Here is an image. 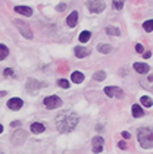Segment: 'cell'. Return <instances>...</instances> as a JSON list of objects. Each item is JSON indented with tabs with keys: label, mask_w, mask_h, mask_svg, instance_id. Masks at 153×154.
I'll return each instance as SVG.
<instances>
[{
	"label": "cell",
	"mask_w": 153,
	"mask_h": 154,
	"mask_svg": "<svg viewBox=\"0 0 153 154\" xmlns=\"http://www.w3.org/2000/svg\"><path fill=\"white\" fill-rule=\"evenodd\" d=\"M78 115L75 113V112H72V110H63L62 113H59L58 116H56V120H55V123H56V128L60 134H69L72 131L77 128V125H78Z\"/></svg>",
	"instance_id": "obj_1"
},
{
	"label": "cell",
	"mask_w": 153,
	"mask_h": 154,
	"mask_svg": "<svg viewBox=\"0 0 153 154\" xmlns=\"http://www.w3.org/2000/svg\"><path fill=\"white\" fill-rule=\"evenodd\" d=\"M137 138L143 148H153V129L140 128L137 132Z\"/></svg>",
	"instance_id": "obj_2"
},
{
	"label": "cell",
	"mask_w": 153,
	"mask_h": 154,
	"mask_svg": "<svg viewBox=\"0 0 153 154\" xmlns=\"http://www.w3.org/2000/svg\"><path fill=\"white\" fill-rule=\"evenodd\" d=\"M13 24H15V26L19 29V32H21L25 38H28V40L33 38V31H31V28L28 26L27 22H24V21H21V19H15Z\"/></svg>",
	"instance_id": "obj_3"
},
{
	"label": "cell",
	"mask_w": 153,
	"mask_h": 154,
	"mask_svg": "<svg viewBox=\"0 0 153 154\" xmlns=\"http://www.w3.org/2000/svg\"><path fill=\"white\" fill-rule=\"evenodd\" d=\"M87 6L91 13H102L105 11V2L103 0H88Z\"/></svg>",
	"instance_id": "obj_4"
},
{
	"label": "cell",
	"mask_w": 153,
	"mask_h": 154,
	"mask_svg": "<svg viewBox=\"0 0 153 154\" xmlns=\"http://www.w3.org/2000/svg\"><path fill=\"white\" fill-rule=\"evenodd\" d=\"M43 103H44V106H46L47 109H50V110L58 109V107L62 106V100H60V97H58V95H49V97L44 98Z\"/></svg>",
	"instance_id": "obj_5"
},
{
	"label": "cell",
	"mask_w": 153,
	"mask_h": 154,
	"mask_svg": "<svg viewBox=\"0 0 153 154\" xmlns=\"http://www.w3.org/2000/svg\"><path fill=\"white\" fill-rule=\"evenodd\" d=\"M43 87H46V82H40V81H37L35 78H28V81H27V90H28L31 94H35L37 90H40V88H43Z\"/></svg>",
	"instance_id": "obj_6"
},
{
	"label": "cell",
	"mask_w": 153,
	"mask_h": 154,
	"mask_svg": "<svg viewBox=\"0 0 153 154\" xmlns=\"http://www.w3.org/2000/svg\"><path fill=\"white\" fill-rule=\"evenodd\" d=\"M27 140V132L24 129H16L12 135V144L13 145H22Z\"/></svg>",
	"instance_id": "obj_7"
},
{
	"label": "cell",
	"mask_w": 153,
	"mask_h": 154,
	"mask_svg": "<svg viewBox=\"0 0 153 154\" xmlns=\"http://www.w3.org/2000/svg\"><path fill=\"white\" fill-rule=\"evenodd\" d=\"M105 94L107 97H115V98H122L124 97V91L119 87H106Z\"/></svg>",
	"instance_id": "obj_8"
},
{
	"label": "cell",
	"mask_w": 153,
	"mask_h": 154,
	"mask_svg": "<svg viewBox=\"0 0 153 154\" xmlns=\"http://www.w3.org/2000/svg\"><path fill=\"white\" fill-rule=\"evenodd\" d=\"M93 153L96 154H99V153H102L103 151V138L102 137H94L93 138Z\"/></svg>",
	"instance_id": "obj_9"
},
{
	"label": "cell",
	"mask_w": 153,
	"mask_h": 154,
	"mask_svg": "<svg viewBox=\"0 0 153 154\" xmlns=\"http://www.w3.org/2000/svg\"><path fill=\"white\" fill-rule=\"evenodd\" d=\"M22 104H24V101L21 98H18V97H13V98H11V100L8 101V107H9L11 110H13V112L19 110V109L22 107Z\"/></svg>",
	"instance_id": "obj_10"
},
{
	"label": "cell",
	"mask_w": 153,
	"mask_h": 154,
	"mask_svg": "<svg viewBox=\"0 0 153 154\" xmlns=\"http://www.w3.org/2000/svg\"><path fill=\"white\" fill-rule=\"evenodd\" d=\"M77 24H78V12L74 11V12H71L69 16L66 18V25L71 26V28H74V26H77Z\"/></svg>",
	"instance_id": "obj_11"
},
{
	"label": "cell",
	"mask_w": 153,
	"mask_h": 154,
	"mask_svg": "<svg viewBox=\"0 0 153 154\" xmlns=\"http://www.w3.org/2000/svg\"><path fill=\"white\" fill-rule=\"evenodd\" d=\"M74 53H75V56H77L78 59H82V57H85L87 54H90L88 48L81 47V46H77V47H75V50H74Z\"/></svg>",
	"instance_id": "obj_12"
},
{
	"label": "cell",
	"mask_w": 153,
	"mask_h": 154,
	"mask_svg": "<svg viewBox=\"0 0 153 154\" xmlns=\"http://www.w3.org/2000/svg\"><path fill=\"white\" fill-rule=\"evenodd\" d=\"M15 12L21 13L24 16H31V15H33V9L28 8V6H16V8H15Z\"/></svg>",
	"instance_id": "obj_13"
},
{
	"label": "cell",
	"mask_w": 153,
	"mask_h": 154,
	"mask_svg": "<svg viewBox=\"0 0 153 154\" xmlns=\"http://www.w3.org/2000/svg\"><path fill=\"white\" fill-rule=\"evenodd\" d=\"M132 66H134V71L139 72V73H147V72H149V65H146V63L137 62V63H134Z\"/></svg>",
	"instance_id": "obj_14"
},
{
	"label": "cell",
	"mask_w": 153,
	"mask_h": 154,
	"mask_svg": "<svg viewBox=\"0 0 153 154\" xmlns=\"http://www.w3.org/2000/svg\"><path fill=\"white\" fill-rule=\"evenodd\" d=\"M44 129H46V126L43 123H40V122L31 123V132L33 134H41V132H44Z\"/></svg>",
	"instance_id": "obj_15"
},
{
	"label": "cell",
	"mask_w": 153,
	"mask_h": 154,
	"mask_svg": "<svg viewBox=\"0 0 153 154\" xmlns=\"http://www.w3.org/2000/svg\"><path fill=\"white\" fill-rule=\"evenodd\" d=\"M71 79H72V82L75 84H81L84 81V75H82L81 72H72V75H71Z\"/></svg>",
	"instance_id": "obj_16"
},
{
	"label": "cell",
	"mask_w": 153,
	"mask_h": 154,
	"mask_svg": "<svg viewBox=\"0 0 153 154\" xmlns=\"http://www.w3.org/2000/svg\"><path fill=\"white\" fill-rule=\"evenodd\" d=\"M131 112H132V116H134V118H141V116L144 115L143 109H141L139 104H134V106L131 107Z\"/></svg>",
	"instance_id": "obj_17"
},
{
	"label": "cell",
	"mask_w": 153,
	"mask_h": 154,
	"mask_svg": "<svg viewBox=\"0 0 153 154\" xmlns=\"http://www.w3.org/2000/svg\"><path fill=\"white\" fill-rule=\"evenodd\" d=\"M106 34H109V35H115V37H119L121 35V29L116 28V26H106Z\"/></svg>",
	"instance_id": "obj_18"
},
{
	"label": "cell",
	"mask_w": 153,
	"mask_h": 154,
	"mask_svg": "<svg viewBox=\"0 0 153 154\" xmlns=\"http://www.w3.org/2000/svg\"><path fill=\"white\" fill-rule=\"evenodd\" d=\"M97 50H99L102 54H107V53L112 51V46H110V44H100V46H97Z\"/></svg>",
	"instance_id": "obj_19"
},
{
	"label": "cell",
	"mask_w": 153,
	"mask_h": 154,
	"mask_svg": "<svg viewBox=\"0 0 153 154\" xmlns=\"http://www.w3.org/2000/svg\"><path fill=\"white\" fill-rule=\"evenodd\" d=\"M9 54V48L6 47L5 44H0V60H5Z\"/></svg>",
	"instance_id": "obj_20"
},
{
	"label": "cell",
	"mask_w": 153,
	"mask_h": 154,
	"mask_svg": "<svg viewBox=\"0 0 153 154\" xmlns=\"http://www.w3.org/2000/svg\"><path fill=\"white\" fill-rule=\"evenodd\" d=\"M91 38V32L90 31H82L80 34V43H87Z\"/></svg>",
	"instance_id": "obj_21"
},
{
	"label": "cell",
	"mask_w": 153,
	"mask_h": 154,
	"mask_svg": "<svg viewBox=\"0 0 153 154\" xmlns=\"http://www.w3.org/2000/svg\"><path fill=\"white\" fill-rule=\"evenodd\" d=\"M124 3H125V0H112V6L116 11H121L124 8Z\"/></svg>",
	"instance_id": "obj_22"
},
{
	"label": "cell",
	"mask_w": 153,
	"mask_h": 154,
	"mask_svg": "<svg viewBox=\"0 0 153 154\" xmlns=\"http://www.w3.org/2000/svg\"><path fill=\"white\" fill-rule=\"evenodd\" d=\"M93 78L96 79V81H99V82H102V81H105V78H106V73L103 71H99V72H96L93 75Z\"/></svg>",
	"instance_id": "obj_23"
},
{
	"label": "cell",
	"mask_w": 153,
	"mask_h": 154,
	"mask_svg": "<svg viewBox=\"0 0 153 154\" xmlns=\"http://www.w3.org/2000/svg\"><path fill=\"white\" fill-rule=\"evenodd\" d=\"M140 101H141V104L146 106V107H152L153 106V100L150 98V97H146V95H144V97H141Z\"/></svg>",
	"instance_id": "obj_24"
},
{
	"label": "cell",
	"mask_w": 153,
	"mask_h": 154,
	"mask_svg": "<svg viewBox=\"0 0 153 154\" xmlns=\"http://www.w3.org/2000/svg\"><path fill=\"white\" fill-rule=\"evenodd\" d=\"M143 28H144V31H146V32H152L153 31V19L146 21V22L143 24Z\"/></svg>",
	"instance_id": "obj_25"
},
{
	"label": "cell",
	"mask_w": 153,
	"mask_h": 154,
	"mask_svg": "<svg viewBox=\"0 0 153 154\" xmlns=\"http://www.w3.org/2000/svg\"><path fill=\"white\" fill-rule=\"evenodd\" d=\"M58 85L60 87V88H69V82H68L66 79H59Z\"/></svg>",
	"instance_id": "obj_26"
},
{
	"label": "cell",
	"mask_w": 153,
	"mask_h": 154,
	"mask_svg": "<svg viewBox=\"0 0 153 154\" xmlns=\"http://www.w3.org/2000/svg\"><path fill=\"white\" fill-rule=\"evenodd\" d=\"M13 75H15V71L12 68H6L3 71V76H13Z\"/></svg>",
	"instance_id": "obj_27"
},
{
	"label": "cell",
	"mask_w": 153,
	"mask_h": 154,
	"mask_svg": "<svg viewBox=\"0 0 153 154\" xmlns=\"http://www.w3.org/2000/svg\"><path fill=\"white\" fill-rule=\"evenodd\" d=\"M65 9H66V5H65V3H59L58 6H56V11H58V12H62V11H65Z\"/></svg>",
	"instance_id": "obj_28"
},
{
	"label": "cell",
	"mask_w": 153,
	"mask_h": 154,
	"mask_svg": "<svg viewBox=\"0 0 153 154\" xmlns=\"http://www.w3.org/2000/svg\"><path fill=\"white\" fill-rule=\"evenodd\" d=\"M118 147H119L121 150H125V148H127V144H125V141H119L118 142Z\"/></svg>",
	"instance_id": "obj_29"
},
{
	"label": "cell",
	"mask_w": 153,
	"mask_h": 154,
	"mask_svg": "<svg viewBox=\"0 0 153 154\" xmlns=\"http://www.w3.org/2000/svg\"><path fill=\"white\" fill-rule=\"evenodd\" d=\"M135 51H137V53H143V51H144V48H143L141 44H137V46H135Z\"/></svg>",
	"instance_id": "obj_30"
},
{
	"label": "cell",
	"mask_w": 153,
	"mask_h": 154,
	"mask_svg": "<svg viewBox=\"0 0 153 154\" xmlns=\"http://www.w3.org/2000/svg\"><path fill=\"white\" fill-rule=\"evenodd\" d=\"M19 125H21V120H13V122L11 123L12 128H16V126H19Z\"/></svg>",
	"instance_id": "obj_31"
},
{
	"label": "cell",
	"mask_w": 153,
	"mask_h": 154,
	"mask_svg": "<svg viewBox=\"0 0 153 154\" xmlns=\"http://www.w3.org/2000/svg\"><path fill=\"white\" fill-rule=\"evenodd\" d=\"M150 56H152V53H150V51H143V57H144V59H149Z\"/></svg>",
	"instance_id": "obj_32"
},
{
	"label": "cell",
	"mask_w": 153,
	"mask_h": 154,
	"mask_svg": "<svg viewBox=\"0 0 153 154\" xmlns=\"http://www.w3.org/2000/svg\"><path fill=\"white\" fill-rule=\"evenodd\" d=\"M122 137H124L125 140H128V138L131 137V135H129V132H127V131H124V132H122Z\"/></svg>",
	"instance_id": "obj_33"
},
{
	"label": "cell",
	"mask_w": 153,
	"mask_h": 154,
	"mask_svg": "<svg viewBox=\"0 0 153 154\" xmlns=\"http://www.w3.org/2000/svg\"><path fill=\"white\" fill-rule=\"evenodd\" d=\"M3 95H6V91H0V97H3Z\"/></svg>",
	"instance_id": "obj_34"
},
{
	"label": "cell",
	"mask_w": 153,
	"mask_h": 154,
	"mask_svg": "<svg viewBox=\"0 0 153 154\" xmlns=\"http://www.w3.org/2000/svg\"><path fill=\"white\" fill-rule=\"evenodd\" d=\"M2 132H3V126L0 125V134H2Z\"/></svg>",
	"instance_id": "obj_35"
}]
</instances>
